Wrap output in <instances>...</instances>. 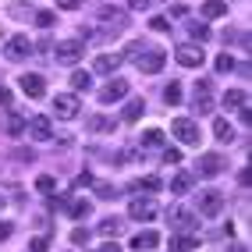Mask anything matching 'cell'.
Instances as JSON below:
<instances>
[{"label": "cell", "instance_id": "cell-30", "mask_svg": "<svg viewBox=\"0 0 252 252\" xmlns=\"http://www.w3.org/2000/svg\"><path fill=\"white\" fill-rule=\"evenodd\" d=\"M142 146L160 149V146H163V131H160V128H146V131H142Z\"/></svg>", "mask_w": 252, "mask_h": 252}, {"label": "cell", "instance_id": "cell-13", "mask_svg": "<svg viewBox=\"0 0 252 252\" xmlns=\"http://www.w3.org/2000/svg\"><path fill=\"white\" fill-rule=\"evenodd\" d=\"M195 114H210L213 110V86L210 82H195V99H192Z\"/></svg>", "mask_w": 252, "mask_h": 252}, {"label": "cell", "instance_id": "cell-31", "mask_svg": "<svg viewBox=\"0 0 252 252\" xmlns=\"http://www.w3.org/2000/svg\"><path fill=\"white\" fill-rule=\"evenodd\" d=\"M195 245H199V238H192V234H181V238L171 242V252H189V249H195Z\"/></svg>", "mask_w": 252, "mask_h": 252}, {"label": "cell", "instance_id": "cell-29", "mask_svg": "<svg viewBox=\"0 0 252 252\" xmlns=\"http://www.w3.org/2000/svg\"><path fill=\"white\" fill-rule=\"evenodd\" d=\"M36 192L54 195V192H57V178H54V174H39V178H36Z\"/></svg>", "mask_w": 252, "mask_h": 252}, {"label": "cell", "instance_id": "cell-14", "mask_svg": "<svg viewBox=\"0 0 252 252\" xmlns=\"http://www.w3.org/2000/svg\"><path fill=\"white\" fill-rule=\"evenodd\" d=\"M0 131H4L7 139H22L25 135V117L22 114H4L0 117Z\"/></svg>", "mask_w": 252, "mask_h": 252}, {"label": "cell", "instance_id": "cell-39", "mask_svg": "<svg viewBox=\"0 0 252 252\" xmlns=\"http://www.w3.org/2000/svg\"><path fill=\"white\" fill-rule=\"evenodd\" d=\"M46 245H50V242L39 234V238H32V242H29V252H46Z\"/></svg>", "mask_w": 252, "mask_h": 252}, {"label": "cell", "instance_id": "cell-40", "mask_svg": "<svg viewBox=\"0 0 252 252\" xmlns=\"http://www.w3.org/2000/svg\"><path fill=\"white\" fill-rule=\"evenodd\" d=\"M57 7H61V11H78L82 0H57Z\"/></svg>", "mask_w": 252, "mask_h": 252}, {"label": "cell", "instance_id": "cell-46", "mask_svg": "<svg viewBox=\"0 0 252 252\" xmlns=\"http://www.w3.org/2000/svg\"><path fill=\"white\" fill-rule=\"evenodd\" d=\"M103 252H121V249H117V245L110 242V245H103Z\"/></svg>", "mask_w": 252, "mask_h": 252}, {"label": "cell", "instance_id": "cell-27", "mask_svg": "<svg viewBox=\"0 0 252 252\" xmlns=\"http://www.w3.org/2000/svg\"><path fill=\"white\" fill-rule=\"evenodd\" d=\"M121 231H125V220H117V217H107V220L99 224V234H107V238H117Z\"/></svg>", "mask_w": 252, "mask_h": 252}, {"label": "cell", "instance_id": "cell-11", "mask_svg": "<svg viewBox=\"0 0 252 252\" xmlns=\"http://www.w3.org/2000/svg\"><path fill=\"white\" fill-rule=\"evenodd\" d=\"M128 96V82L125 78H110L103 89H99V103H121Z\"/></svg>", "mask_w": 252, "mask_h": 252}, {"label": "cell", "instance_id": "cell-4", "mask_svg": "<svg viewBox=\"0 0 252 252\" xmlns=\"http://www.w3.org/2000/svg\"><path fill=\"white\" fill-rule=\"evenodd\" d=\"M167 224H171V231H192L199 224V213L185 210V206H171L167 210Z\"/></svg>", "mask_w": 252, "mask_h": 252}, {"label": "cell", "instance_id": "cell-37", "mask_svg": "<svg viewBox=\"0 0 252 252\" xmlns=\"http://www.w3.org/2000/svg\"><path fill=\"white\" fill-rule=\"evenodd\" d=\"M160 160H163V163H174V167H178V163H181V149H163V157H160Z\"/></svg>", "mask_w": 252, "mask_h": 252}, {"label": "cell", "instance_id": "cell-44", "mask_svg": "<svg viewBox=\"0 0 252 252\" xmlns=\"http://www.w3.org/2000/svg\"><path fill=\"white\" fill-rule=\"evenodd\" d=\"M0 107H11V89L0 86Z\"/></svg>", "mask_w": 252, "mask_h": 252}, {"label": "cell", "instance_id": "cell-12", "mask_svg": "<svg viewBox=\"0 0 252 252\" xmlns=\"http://www.w3.org/2000/svg\"><path fill=\"white\" fill-rule=\"evenodd\" d=\"M4 54H7L11 61H25V57L32 54V39H29V36H11V39L4 43Z\"/></svg>", "mask_w": 252, "mask_h": 252}, {"label": "cell", "instance_id": "cell-43", "mask_svg": "<svg viewBox=\"0 0 252 252\" xmlns=\"http://www.w3.org/2000/svg\"><path fill=\"white\" fill-rule=\"evenodd\" d=\"M149 25H153L157 32H167V29H171V22H167V18H153V22H149Z\"/></svg>", "mask_w": 252, "mask_h": 252}, {"label": "cell", "instance_id": "cell-25", "mask_svg": "<svg viewBox=\"0 0 252 252\" xmlns=\"http://www.w3.org/2000/svg\"><path fill=\"white\" fill-rule=\"evenodd\" d=\"M189 36H192L199 46H203V43L210 39V25H206V22H189Z\"/></svg>", "mask_w": 252, "mask_h": 252}, {"label": "cell", "instance_id": "cell-26", "mask_svg": "<svg viewBox=\"0 0 252 252\" xmlns=\"http://www.w3.org/2000/svg\"><path fill=\"white\" fill-rule=\"evenodd\" d=\"M213 135H217V142H234V128H231V121H217L213 125Z\"/></svg>", "mask_w": 252, "mask_h": 252}, {"label": "cell", "instance_id": "cell-17", "mask_svg": "<svg viewBox=\"0 0 252 252\" xmlns=\"http://www.w3.org/2000/svg\"><path fill=\"white\" fill-rule=\"evenodd\" d=\"M192 185H195V178L192 174H185V171H178L171 181H167V189H171L174 195H185V192H192Z\"/></svg>", "mask_w": 252, "mask_h": 252}, {"label": "cell", "instance_id": "cell-38", "mask_svg": "<svg viewBox=\"0 0 252 252\" xmlns=\"http://www.w3.org/2000/svg\"><path fill=\"white\" fill-rule=\"evenodd\" d=\"M71 242H75V245H86V242H89V231H86V227H75V231H71Z\"/></svg>", "mask_w": 252, "mask_h": 252}, {"label": "cell", "instance_id": "cell-7", "mask_svg": "<svg viewBox=\"0 0 252 252\" xmlns=\"http://www.w3.org/2000/svg\"><path fill=\"white\" fill-rule=\"evenodd\" d=\"M195 171L203 174V178H217V174L227 171V157H220V153H203V157H199V163H195Z\"/></svg>", "mask_w": 252, "mask_h": 252}, {"label": "cell", "instance_id": "cell-19", "mask_svg": "<svg viewBox=\"0 0 252 252\" xmlns=\"http://www.w3.org/2000/svg\"><path fill=\"white\" fill-rule=\"evenodd\" d=\"M224 14H227L224 0H206L203 4V22H217V18H224Z\"/></svg>", "mask_w": 252, "mask_h": 252}, {"label": "cell", "instance_id": "cell-20", "mask_svg": "<svg viewBox=\"0 0 252 252\" xmlns=\"http://www.w3.org/2000/svg\"><path fill=\"white\" fill-rule=\"evenodd\" d=\"M64 210H68V217H71V220H82L86 213H93L89 199H71V203H64Z\"/></svg>", "mask_w": 252, "mask_h": 252}, {"label": "cell", "instance_id": "cell-5", "mask_svg": "<svg viewBox=\"0 0 252 252\" xmlns=\"http://www.w3.org/2000/svg\"><path fill=\"white\" fill-rule=\"evenodd\" d=\"M25 135H32L36 142H50V139H54V125H50V117L32 114L29 121H25Z\"/></svg>", "mask_w": 252, "mask_h": 252}, {"label": "cell", "instance_id": "cell-22", "mask_svg": "<svg viewBox=\"0 0 252 252\" xmlns=\"http://www.w3.org/2000/svg\"><path fill=\"white\" fill-rule=\"evenodd\" d=\"M160 185H163V181H160L157 174H146V178H139V181H131V189H135V192H146V195H153Z\"/></svg>", "mask_w": 252, "mask_h": 252}, {"label": "cell", "instance_id": "cell-36", "mask_svg": "<svg viewBox=\"0 0 252 252\" xmlns=\"http://www.w3.org/2000/svg\"><path fill=\"white\" fill-rule=\"evenodd\" d=\"M99 22H107V25L117 22V25H125V18H117V11H114V7H103V11H99Z\"/></svg>", "mask_w": 252, "mask_h": 252}, {"label": "cell", "instance_id": "cell-3", "mask_svg": "<svg viewBox=\"0 0 252 252\" xmlns=\"http://www.w3.org/2000/svg\"><path fill=\"white\" fill-rule=\"evenodd\" d=\"M157 213H160V206H157L153 195H135V199H131V206H128L131 220H153Z\"/></svg>", "mask_w": 252, "mask_h": 252}, {"label": "cell", "instance_id": "cell-9", "mask_svg": "<svg viewBox=\"0 0 252 252\" xmlns=\"http://www.w3.org/2000/svg\"><path fill=\"white\" fill-rule=\"evenodd\" d=\"M199 213L206 217H217V213H224V192H217V189H206L203 195H199Z\"/></svg>", "mask_w": 252, "mask_h": 252}, {"label": "cell", "instance_id": "cell-42", "mask_svg": "<svg viewBox=\"0 0 252 252\" xmlns=\"http://www.w3.org/2000/svg\"><path fill=\"white\" fill-rule=\"evenodd\" d=\"M11 234H14V224H7V220H4V224H0V242H7Z\"/></svg>", "mask_w": 252, "mask_h": 252}, {"label": "cell", "instance_id": "cell-16", "mask_svg": "<svg viewBox=\"0 0 252 252\" xmlns=\"http://www.w3.org/2000/svg\"><path fill=\"white\" fill-rule=\"evenodd\" d=\"M22 93L32 96V99H39V96L46 93V82H43L39 75H22Z\"/></svg>", "mask_w": 252, "mask_h": 252}, {"label": "cell", "instance_id": "cell-8", "mask_svg": "<svg viewBox=\"0 0 252 252\" xmlns=\"http://www.w3.org/2000/svg\"><path fill=\"white\" fill-rule=\"evenodd\" d=\"M174 139H181L185 146H195L199 139H203V131H199V125L192 121V117H174Z\"/></svg>", "mask_w": 252, "mask_h": 252}, {"label": "cell", "instance_id": "cell-41", "mask_svg": "<svg viewBox=\"0 0 252 252\" xmlns=\"http://www.w3.org/2000/svg\"><path fill=\"white\" fill-rule=\"evenodd\" d=\"M93 185H96V192H99V195H103V199H110V195H114V189H110V185H107V181H93Z\"/></svg>", "mask_w": 252, "mask_h": 252}, {"label": "cell", "instance_id": "cell-28", "mask_svg": "<svg viewBox=\"0 0 252 252\" xmlns=\"http://www.w3.org/2000/svg\"><path fill=\"white\" fill-rule=\"evenodd\" d=\"M71 89H78V93L93 89V71H71Z\"/></svg>", "mask_w": 252, "mask_h": 252}, {"label": "cell", "instance_id": "cell-48", "mask_svg": "<svg viewBox=\"0 0 252 252\" xmlns=\"http://www.w3.org/2000/svg\"><path fill=\"white\" fill-rule=\"evenodd\" d=\"M0 210H4V195H0Z\"/></svg>", "mask_w": 252, "mask_h": 252}, {"label": "cell", "instance_id": "cell-10", "mask_svg": "<svg viewBox=\"0 0 252 252\" xmlns=\"http://www.w3.org/2000/svg\"><path fill=\"white\" fill-rule=\"evenodd\" d=\"M78 110H82V103H78L75 93H57V96H54V114H57V117L68 121V117H78Z\"/></svg>", "mask_w": 252, "mask_h": 252}, {"label": "cell", "instance_id": "cell-23", "mask_svg": "<svg viewBox=\"0 0 252 252\" xmlns=\"http://www.w3.org/2000/svg\"><path fill=\"white\" fill-rule=\"evenodd\" d=\"M89 128L99 131V135H107V131L117 128V121H114V117H103V114H93V117H89Z\"/></svg>", "mask_w": 252, "mask_h": 252}, {"label": "cell", "instance_id": "cell-15", "mask_svg": "<svg viewBox=\"0 0 252 252\" xmlns=\"http://www.w3.org/2000/svg\"><path fill=\"white\" fill-rule=\"evenodd\" d=\"M121 54H99L96 61H93V71H99V75H114L117 68H121Z\"/></svg>", "mask_w": 252, "mask_h": 252}, {"label": "cell", "instance_id": "cell-47", "mask_svg": "<svg viewBox=\"0 0 252 252\" xmlns=\"http://www.w3.org/2000/svg\"><path fill=\"white\" fill-rule=\"evenodd\" d=\"M227 252H245V249H242V245H231V249H227Z\"/></svg>", "mask_w": 252, "mask_h": 252}, {"label": "cell", "instance_id": "cell-33", "mask_svg": "<svg viewBox=\"0 0 252 252\" xmlns=\"http://www.w3.org/2000/svg\"><path fill=\"white\" fill-rule=\"evenodd\" d=\"M163 99H167L171 107H174V103H181V82H171V86L163 89Z\"/></svg>", "mask_w": 252, "mask_h": 252}, {"label": "cell", "instance_id": "cell-6", "mask_svg": "<svg viewBox=\"0 0 252 252\" xmlns=\"http://www.w3.org/2000/svg\"><path fill=\"white\" fill-rule=\"evenodd\" d=\"M54 57H57L61 64H78L82 57H86V43H78V39H64V43H57Z\"/></svg>", "mask_w": 252, "mask_h": 252}, {"label": "cell", "instance_id": "cell-35", "mask_svg": "<svg viewBox=\"0 0 252 252\" xmlns=\"http://www.w3.org/2000/svg\"><path fill=\"white\" fill-rule=\"evenodd\" d=\"M217 71L231 75V71H234V57H231V54H220V57H217Z\"/></svg>", "mask_w": 252, "mask_h": 252}, {"label": "cell", "instance_id": "cell-21", "mask_svg": "<svg viewBox=\"0 0 252 252\" xmlns=\"http://www.w3.org/2000/svg\"><path fill=\"white\" fill-rule=\"evenodd\" d=\"M131 245H135V249H157V245H160V234L146 227V231H139L135 238H131Z\"/></svg>", "mask_w": 252, "mask_h": 252}, {"label": "cell", "instance_id": "cell-32", "mask_svg": "<svg viewBox=\"0 0 252 252\" xmlns=\"http://www.w3.org/2000/svg\"><path fill=\"white\" fill-rule=\"evenodd\" d=\"M7 11H11V18H18V22H29V18H32V14H36V11H32V7H29V4H11Z\"/></svg>", "mask_w": 252, "mask_h": 252}, {"label": "cell", "instance_id": "cell-18", "mask_svg": "<svg viewBox=\"0 0 252 252\" xmlns=\"http://www.w3.org/2000/svg\"><path fill=\"white\" fill-rule=\"evenodd\" d=\"M142 110H146V99H128L125 110H121V121L125 125H135L139 117H142Z\"/></svg>", "mask_w": 252, "mask_h": 252}, {"label": "cell", "instance_id": "cell-2", "mask_svg": "<svg viewBox=\"0 0 252 252\" xmlns=\"http://www.w3.org/2000/svg\"><path fill=\"white\" fill-rule=\"evenodd\" d=\"M174 61L185 64V68H203L206 50L199 46V43H178V46H174Z\"/></svg>", "mask_w": 252, "mask_h": 252}, {"label": "cell", "instance_id": "cell-34", "mask_svg": "<svg viewBox=\"0 0 252 252\" xmlns=\"http://www.w3.org/2000/svg\"><path fill=\"white\" fill-rule=\"evenodd\" d=\"M32 22H36L39 29H50V25L57 22V18H54V14H50V11H36V14H32Z\"/></svg>", "mask_w": 252, "mask_h": 252}, {"label": "cell", "instance_id": "cell-1", "mask_svg": "<svg viewBox=\"0 0 252 252\" xmlns=\"http://www.w3.org/2000/svg\"><path fill=\"white\" fill-rule=\"evenodd\" d=\"M121 57H131L139 64V71H146V75H157V71H163V61H167V54L163 50H157V46H146V43H131Z\"/></svg>", "mask_w": 252, "mask_h": 252}, {"label": "cell", "instance_id": "cell-24", "mask_svg": "<svg viewBox=\"0 0 252 252\" xmlns=\"http://www.w3.org/2000/svg\"><path fill=\"white\" fill-rule=\"evenodd\" d=\"M245 99H249V96H245L242 89H227V93H224V107H227V110H242V107H249Z\"/></svg>", "mask_w": 252, "mask_h": 252}, {"label": "cell", "instance_id": "cell-45", "mask_svg": "<svg viewBox=\"0 0 252 252\" xmlns=\"http://www.w3.org/2000/svg\"><path fill=\"white\" fill-rule=\"evenodd\" d=\"M128 7H131V11H146L149 0H128Z\"/></svg>", "mask_w": 252, "mask_h": 252}]
</instances>
